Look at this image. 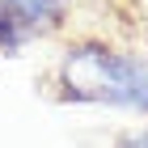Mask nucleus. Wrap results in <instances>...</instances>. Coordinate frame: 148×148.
Returning a JSON list of instances; mask_svg holds the SVG:
<instances>
[{
    "instance_id": "nucleus-1",
    "label": "nucleus",
    "mask_w": 148,
    "mask_h": 148,
    "mask_svg": "<svg viewBox=\"0 0 148 148\" xmlns=\"http://www.w3.org/2000/svg\"><path fill=\"white\" fill-rule=\"evenodd\" d=\"M64 93L76 102L136 106L148 114V59L80 42L64 55Z\"/></svg>"
},
{
    "instance_id": "nucleus-2",
    "label": "nucleus",
    "mask_w": 148,
    "mask_h": 148,
    "mask_svg": "<svg viewBox=\"0 0 148 148\" xmlns=\"http://www.w3.org/2000/svg\"><path fill=\"white\" fill-rule=\"evenodd\" d=\"M59 17H64V0H0V55H17Z\"/></svg>"
},
{
    "instance_id": "nucleus-3",
    "label": "nucleus",
    "mask_w": 148,
    "mask_h": 148,
    "mask_svg": "<svg viewBox=\"0 0 148 148\" xmlns=\"http://www.w3.org/2000/svg\"><path fill=\"white\" fill-rule=\"evenodd\" d=\"M119 148H148V131H131V136H123Z\"/></svg>"
}]
</instances>
